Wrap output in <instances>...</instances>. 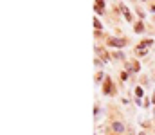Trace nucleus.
Returning a JSON list of instances; mask_svg holds the SVG:
<instances>
[{
    "label": "nucleus",
    "mask_w": 155,
    "mask_h": 135,
    "mask_svg": "<svg viewBox=\"0 0 155 135\" xmlns=\"http://www.w3.org/2000/svg\"><path fill=\"white\" fill-rule=\"evenodd\" d=\"M135 31H143V24H137L135 25Z\"/></svg>",
    "instance_id": "7"
},
{
    "label": "nucleus",
    "mask_w": 155,
    "mask_h": 135,
    "mask_svg": "<svg viewBox=\"0 0 155 135\" xmlns=\"http://www.w3.org/2000/svg\"><path fill=\"white\" fill-rule=\"evenodd\" d=\"M114 130H116V131H123V126H121L119 123H114Z\"/></svg>",
    "instance_id": "5"
},
{
    "label": "nucleus",
    "mask_w": 155,
    "mask_h": 135,
    "mask_svg": "<svg viewBox=\"0 0 155 135\" xmlns=\"http://www.w3.org/2000/svg\"><path fill=\"white\" fill-rule=\"evenodd\" d=\"M121 11L124 13V16H126V20L130 22V20H132V16H130V13H128V9H126V6H121Z\"/></svg>",
    "instance_id": "3"
},
{
    "label": "nucleus",
    "mask_w": 155,
    "mask_h": 135,
    "mask_svg": "<svg viewBox=\"0 0 155 135\" xmlns=\"http://www.w3.org/2000/svg\"><path fill=\"white\" fill-rule=\"evenodd\" d=\"M103 90H105V94H110L112 92V83H110V79L105 83V86H103Z\"/></svg>",
    "instance_id": "2"
},
{
    "label": "nucleus",
    "mask_w": 155,
    "mask_h": 135,
    "mask_svg": "<svg viewBox=\"0 0 155 135\" xmlns=\"http://www.w3.org/2000/svg\"><path fill=\"white\" fill-rule=\"evenodd\" d=\"M96 11L97 13H103V2H96Z\"/></svg>",
    "instance_id": "4"
},
{
    "label": "nucleus",
    "mask_w": 155,
    "mask_h": 135,
    "mask_svg": "<svg viewBox=\"0 0 155 135\" xmlns=\"http://www.w3.org/2000/svg\"><path fill=\"white\" fill-rule=\"evenodd\" d=\"M108 45H114V47H123V45H124V40H116V38H112V40H108Z\"/></svg>",
    "instance_id": "1"
},
{
    "label": "nucleus",
    "mask_w": 155,
    "mask_h": 135,
    "mask_svg": "<svg viewBox=\"0 0 155 135\" xmlns=\"http://www.w3.org/2000/svg\"><path fill=\"white\" fill-rule=\"evenodd\" d=\"M135 94H137V97H141V96H143V90H141V88H135Z\"/></svg>",
    "instance_id": "6"
}]
</instances>
